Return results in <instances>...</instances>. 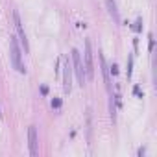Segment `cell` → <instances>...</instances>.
<instances>
[{
  "mask_svg": "<svg viewBox=\"0 0 157 157\" xmlns=\"http://www.w3.org/2000/svg\"><path fill=\"white\" fill-rule=\"evenodd\" d=\"M10 56H11V63H13V67L19 70V72H26V68H24V65H22V50H21V46H19V41H17V37H11V41H10Z\"/></svg>",
  "mask_w": 157,
  "mask_h": 157,
  "instance_id": "6da1fadb",
  "label": "cell"
},
{
  "mask_svg": "<svg viewBox=\"0 0 157 157\" xmlns=\"http://www.w3.org/2000/svg\"><path fill=\"white\" fill-rule=\"evenodd\" d=\"M72 61H74V70H76V76H78V82H80V85H85V67L82 63V56L78 50H72Z\"/></svg>",
  "mask_w": 157,
  "mask_h": 157,
  "instance_id": "7a4b0ae2",
  "label": "cell"
},
{
  "mask_svg": "<svg viewBox=\"0 0 157 157\" xmlns=\"http://www.w3.org/2000/svg\"><path fill=\"white\" fill-rule=\"evenodd\" d=\"M85 76L87 80H93L94 76V63H93V48H91V41H85Z\"/></svg>",
  "mask_w": 157,
  "mask_h": 157,
  "instance_id": "3957f363",
  "label": "cell"
},
{
  "mask_svg": "<svg viewBox=\"0 0 157 157\" xmlns=\"http://www.w3.org/2000/svg\"><path fill=\"white\" fill-rule=\"evenodd\" d=\"M13 19H15V28H17V32H19V41H21V44L24 46V54H28V39H26V33H24V30H22V22H21V17H19V13L15 11L13 13Z\"/></svg>",
  "mask_w": 157,
  "mask_h": 157,
  "instance_id": "277c9868",
  "label": "cell"
},
{
  "mask_svg": "<svg viewBox=\"0 0 157 157\" xmlns=\"http://www.w3.org/2000/svg\"><path fill=\"white\" fill-rule=\"evenodd\" d=\"M28 140H30V153L37 155L39 153V140H37V129H35V126H30V129H28Z\"/></svg>",
  "mask_w": 157,
  "mask_h": 157,
  "instance_id": "5b68a950",
  "label": "cell"
},
{
  "mask_svg": "<svg viewBox=\"0 0 157 157\" xmlns=\"http://www.w3.org/2000/svg\"><path fill=\"white\" fill-rule=\"evenodd\" d=\"M70 63H68V59L65 61V74H63V89H65V93H70V89H72V76H70Z\"/></svg>",
  "mask_w": 157,
  "mask_h": 157,
  "instance_id": "8992f818",
  "label": "cell"
},
{
  "mask_svg": "<svg viewBox=\"0 0 157 157\" xmlns=\"http://www.w3.org/2000/svg\"><path fill=\"white\" fill-rule=\"evenodd\" d=\"M105 4H107L109 15L113 17L115 24H120V15H118V10H117V4H115V0H105Z\"/></svg>",
  "mask_w": 157,
  "mask_h": 157,
  "instance_id": "52a82bcc",
  "label": "cell"
},
{
  "mask_svg": "<svg viewBox=\"0 0 157 157\" xmlns=\"http://www.w3.org/2000/svg\"><path fill=\"white\" fill-rule=\"evenodd\" d=\"M59 105H61V102H59V100H54V102H52V107H59Z\"/></svg>",
  "mask_w": 157,
  "mask_h": 157,
  "instance_id": "ba28073f",
  "label": "cell"
}]
</instances>
